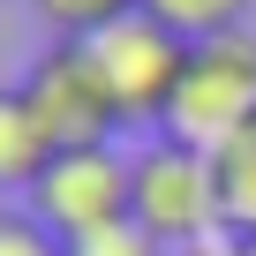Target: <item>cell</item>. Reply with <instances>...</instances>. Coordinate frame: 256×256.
I'll use <instances>...</instances> for the list:
<instances>
[{
	"instance_id": "cell-1",
	"label": "cell",
	"mask_w": 256,
	"mask_h": 256,
	"mask_svg": "<svg viewBox=\"0 0 256 256\" xmlns=\"http://www.w3.org/2000/svg\"><path fill=\"white\" fill-rule=\"evenodd\" d=\"M120 113V128H151V136H166V120H174V98H181V76H188V38L166 30L151 8H128L120 23L76 38Z\"/></svg>"
},
{
	"instance_id": "cell-3",
	"label": "cell",
	"mask_w": 256,
	"mask_h": 256,
	"mask_svg": "<svg viewBox=\"0 0 256 256\" xmlns=\"http://www.w3.org/2000/svg\"><path fill=\"white\" fill-rule=\"evenodd\" d=\"M248 120H256V30L196 38L166 136H181V144H196V151H218L226 136H241Z\"/></svg>"
},
{
	"instance_id": "cell-5",
	"label": "cell",
	"mask_w": 256,
	"mask_h": 256,
	"mask_svg": "<svg viewBox=\"0 0 256 256\" xmlns=\"http://www.w3.org/2000/svg\"><path fill=\"white\" fill-rule=\"evenodd\" d=\"M128 196H136V158L128 151H53L46 181L30 188V218L60 241H90L106 226L128 218Z\"/></svg>"
},
{
	"instance_id": "cell-10",
	"label": "cell",
	"mask_w": 256,
	"mask_h": 256,
	"mask_svg": "<svg viewBox=\"0 0 256 256\" xmlns=\"http://www.w3.org/2000/svg\"><path fill=\"white\" fill-rule=\"evenodd\" d=\"M0 256H68V241L46 234L30 204H0Z\"/></svg>"
},
{
	"instance_id": "cell-11",
	"label": "cell",
	"mask_w": 256,
	"mask_h": 256,
	"mask_svg": "<svg viewBox=\"0 0 256 256\" xmlns=\"http://www.w3.org/2000/svg\"><path fill=\"white\" fill-rule=\"evenodd\" d=\"M68 256H166L136 218H120V226H106V234H90V241H68Z\"/></svg>"
},
{
	"instance_id": "cell-13",
	"label": "cell",
	"mask_w": 256,
	"mask_h": 256,
	"mask_svg": "<svg viewBox=\"0 0 256 256\" xmlns=\"http://www.w3.org/2000/svg\"><path fill=\"white\" fill-rule=\"evenodd\" d=\"M241 256H256V234H241Z\"/></svg>"
},
{
	"instance_id": "cell-7",
	"label": "cell",
	"mask_w": 256,
	"mask_h": 256,
	"mask_svg": "<svg viewBox=\"0 0 256 256\" xmlns=\"http://www.w3.org/2000/svg\"><path fill=\"white\" fill-rule=\"evenodd\" d=\"M211 181H218L226 234H256V120L211 151Z\"/></svg>"
},
{
	"instance_id": "cell-12",
	"label": "cell",
	"mask_w": 256,
	"mask_h": 256,
	"mask_svg": "<svg viewBox=\"0 0 256 256\" xmlns=\"http://www.w3.org/2000/svg\"><path fill=\"white\" fill-rule=\"evenodd\" d=\"M181 256H241V234H211V241H196V248H181Z\"/></svg>"
},
{
	"instance_id": "cell-8",
	"label": "cell",
	"mask_w": 256,
	"mask_h": 256,
	"mask_svg": "<svg viewBox=\"0 0 256 256\" xmlns=\"http://www.w3.org/2000/svg\"><path fill=\"white\" fill-rule=\"evenodd\" d=\"M144 8H151L166 30H181V38L196 46V38H226V30H241L256 0H144Z\"/></svg>"
},
{
	"instance_id": "cell-2",
	"label": "cell",
	"mask_w": 256,
	"mask_h": 256,
	"mask_svg": "<svg viewBox=\"0 0 256 256\" xmlns=\"http://www.w3.org/2000/svg\"><path fill=\"white\" fill-rule=\"evenodd\" d=\"M136 158V196H128V218H136L166 256L226 234V211H218V181H211V151L181 144V136H151Z\"/></svg>"
},
{
	"instance_id": "cell-9",
	"label": "cell",
	"mask_w": 256,
	"mask_h": 256,
	"mask_svg": "<svg viewBox=\"0 0 256 256\" xmlns=\"http://www.w3.org/2000/svg\"><path fill=\"white\" fill-rule=\"evenodd\" d=\"M128 8H144V0H30V16H38L53 38H90V30L120 23Z\"/></svg>"
},
{
	"instance_id": "cell-6",
	"label": "cell",
	"mask_w": 256,
	"mask_h": 256,
	"mask_svg": "<svg viewBox=\"0 0 256 256\" xmlns=\"http://www.w3.org/2000/svg\"><path fill=\"white\" fill-rule=\"evenodd\" d=\"M46 166H53L46 128L30 120V106H23L16 83H0V204H8V196L30 204V188L46 181Z\"/></svg>"
},
{
	"instance_id": "cell-4",
	"label": "cell",
	"mask_w": 256,
	"mask_h": 256,
	"mask_svg": "<svg viewBox=\"0 0 256 256\" xmlns=\"http://www.w3.org/2000/svg\"><path fill=\"white\" fill-rule=\"evenodd\" d=\"M16 90H23V106L46 128L53 151H106L120 136V113H113V98H106V83H98V68H90V53L76 38H53L23 68Z\"/></svg>"
}]
</instances>
